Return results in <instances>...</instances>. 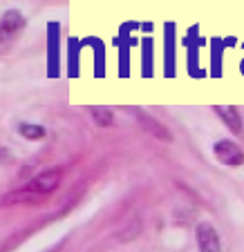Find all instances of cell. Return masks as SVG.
<instances>
[{
    "label": "cell",
    "mask_w": 244,
    "mask_h": 252,
    "mask_svg": "<svg viewBox=\"0 0 244 252\" xmlns=\"http://www.w3.org/2000/svg\"><path fill=\"white\" fill-rule=\"evenodd\" d=\"M58 183H61V170H47V172H43V174L34 176L25 190L41 196V199H45L47 194H52V192L56 190Z\"/></svg>",
    "instance_id": "6da1fadb"
},
{
    "label": "cell",
    "mask_w": 244,
    "mask_h": 252,
    "mask_svg": "<svg viewBox=\"0 0 244 252\" xmlns=\"http://www.w3.org/2000/svg\"><path fill=\"white\" fill-rule=\"evenodd\" d=\"M215 157H217V161L224 163V165H229V167H240L244 163L242 148H240L238 143L229 141V138L215 143Z\"/></svg>",
    "instance_id": "7a4b0ae2"
},
{
    "label": "cell",
    "mask_w": 244,
    "mask_h": 252,
    "mask_svg": "<svg viewBox=\"0 0 244 252\" xmlns=\"http://www.w3.org/2000/svg\"><path fill=\"white\" fill-rule=\"evenodd\" d=\"M25 25V20H23V16L18 14V11H14V9H9V11H5L2 14V23H0V29H2V38H9L11 33H16L20 27Z\"/></svg>",
    "instance_id": "5b68a950"
},
{
    "label": "cell",
    "mask_w": 244,
    "mask_h": 252,
    "mask_svg": "<svg viewBox=\"0 0 244 252\" xmlns=\"http://www.w3.org/2000/svg\"><path fill=\"white\" fill-rule=\"evenodd\" d=\"M92 116H94V121H96L99 127H106V125L112 123V112L103 110V107H94V110H92Z\"/></svg>",
    "instance_id": "ba28073f"
},
{
    "label": "cell",
    "mask_w": 244,
    "mask_h": 252,
    "mask_svg": "<svg viewBox=\"0 0 244 252\" xmlns=\"http://www.w3.org/2000/svg\"><path fill=\"white\" fill-rule=\"evenodd\" d=\"M197 241H200L202 252H220V237H217V230L211 223L197 225Z\"/></svg>",
    "instance_id": "3957f363"
},
{
    "label": "cell",
    "mask_w": 244,
    "mask_h": 252,
    "mask_svg": "<svg viewBox=\"0 0 244 252\" xmlns=\"http://www.w3.org/2000/svg\"><path fill=\"white\" fill-rule=\"evenodd\" d=\"M215 112L222 121L226 123V127H231L235 134H242V119H240L235 107H226V105H215Z\"/></svg>",
    "instance_id": "8992f818"
},
{
    "label": "cell",
    "mask_w": 244,
    "mask_h": 252,
    "mask_svg": "<svg viewBox=\"0 0 244 252\" xmlns=\"http://www.w3.org/2000/svg\"><path fill=\"white\" fill-rule=\"evenodd\" d=\"M134 119L139 121V123L144 125L146 129H148L150 134H155L157 138H163V141H170V132H168L166 127H163L159 121H155L153 116H148V114H144V112H134Z\"/></svg>",
    "instance_id": "277c9868"
},
{
    "label": "cell",
    "mask_w": 244,
    "mask_h": 252,
    "mask_svg": "<svg viewBox=\"0 0 244 252\" xmlns=\"http://www.w3.org/2000/svg\"><path fill=\"white\" fill-rule=\"evenodd\" d=\"M20 134H23L25 138H32V141H36V138H43L45 136V129L41 127V125L23 123V125H20Z\"/></svg>",
    "instance_id": "52a82bcc"
}]
</instances>
